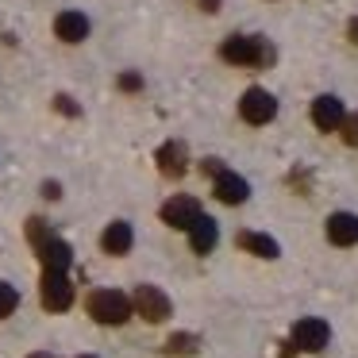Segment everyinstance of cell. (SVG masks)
<instances>
[{
    "mask_svg": "<svg viewBox=\"0 0 358 358\" xmlns=\"http://www.w3.org/2000/svg\"><path fill=\"white\" fill-rule=\"evenodd\" d=\"M220 58L231 62V66H250V70H258V66L273 62V47L266 39H258V35H227V39L220 43Z\"/></svg>",
    "mask_w": 358,
    "mask_h": 358,
    "instance_id": "cell-1",
    "label": "cell"
},
{
    "mask_svg": "<svg viewBox=\"0 0 358 358\" xmlns=\"http://www.w3.org/2000/svg\"><path fill=\"white\" fill-rule=\"evenodd\" d=\"M89 316H93L96 324L120 327L131 316V296L120 293V289H96V293L89 296Z\"/></svg>",
    "mask_w": 358,
    "mask_h": 358,
    "instance_id": "cell-2",
    "label": "cell"
},
{
    "mask_svg": "<svg viewBox=\"0 0 358 358\" xmlns=\"http://www.w3.org/2000/svg\"><path fill=\"white\" fill-rule=\"evenodd\" d=\"M131 308L139 312L147 324H162V320L173 312V304H170V296H166L158 285H139L135 296H131Z\"/></svg>",
    "mask_w": 358,
    "mask_h": 358,
    "instance_id": "cell-3",
    "label": "cell"
},
{
    "mask_svg": "<svg viewBox=\"0 0 358 358\" xmlns=\"http://www.w3.org/2000/svg\"><path fill=\"white\" fill-rule=\"evenodd\" d=\"M73 304V281L66 270H47L43 273V308L66 312Z\"/></svg>",
    "mask_w": 358,
    "mask_h": 358,
    "instance_id": "cell-4",
    "label": "cell"
},
{
    "mask_svg": "<svg viewBox=\"0 0 358 358\" xmlns=\"http://www.w3.org/2000/svg\"><path fill=\"white\" fill-rule=\"evenodd\" d=\"M239 116L247 120L250 127H262V124H270V120L278 116V101H273L266 89H247L243 101H239Z\"/></svg>",
    "mask_w": 358,
    "mask_h": 358,
    "instance_id": "cell-5",
    "label": "cell"
},
{
    "mask_svg": "<svg viewBox=\"0 0 358 358\" xmlns=\"http://www.w3.org/2000/svg\"><path fill=\"white\" fill-rule=\"evenodd\" d=\"M327 343H331V327H327L324 320H316V316L296 320V327H293V347H296V350L320 355V350H324Z\"/></svg>",
    "mask_w": 358,
    "mask_h": 358,
    "instance_id": "cell-6",
    "label": "cell"
},
{
    "mask_svg": "<svg viewBox=\"0 0 358 358\" xmlns=\"http://www.w3.org/2000/svg\"><path fill=\"white\" fill-rule=\"evenodd\" d=\"M196 216H201V201H196V196H170V201L162 204V224L178 227V231H185Z\"/></svg>",
    "mask_w": 358,
    "mask_h": 358,
    "instance_id": "cell-7",
    "label": "cell"
},
{
    "mask_svg": "<svg viewBox=\"0 0 358 358\" xmlns=\"http://www.w3.org/2000/svg\"><path fill=\"white\" fill-rule=\"evenodd\" d=\"M158 170H162V178H185L189 170V147L181 139H170L158 147Z\"/></svg>",
    "mask_w": 358,
    "mask_h": 358,
    "instance_id": "cell-8",
    "label": "cell"
},
{
    "mask_svg": "<svg viewBox=\"0 0 358 358\" xmlns=\"http://www.w3.org/2000/svg\"><path fill=\"white\" fill-rule=\"evenodd\" d=\"M185 231H189V247H193L196 255H212V250H216L220 227H216V220H212V216H204V212H201V216H196Z\"/></svg>",
    "mask_w": 358,
    "mask_h": 358,
    "instance_id": "cell-9",
    "label": "cell"
},
{
    "mask_svg": "<svg viewBox=\"0 0 358 358\" xmlns=\"http://www.w3.org/2000/svg\"><path fill=\"white\" fill-rule=\"evenodd\" d=\"M343 101L339 96H331V93H324V96H316L312 101V124L320 127V131H335V127L343 124Z\"/></svg>",
    "mask_w": 358,
    "mask_h": 358,
    "instance_id": "cell-10",
    "label": "cell"
},
{
    "mask_svg": "<svg viewBox=\"0 0 358 358\" xmlns=\"http://www.w3.org/2000/svg\"><path fill=\"white\" fill-rule=\"evenodd\" d=\"M327 239L335 247H355L358 243V216L355 212H335V216H327Z\"/></svg>",
    "mask_w": 358,
    "mask_h": 358,
    "instance_id": "cell-11",
    "label": "cell"
},
{
    "mask_svg": "<svg viewBox=\"0 0 358 358\" xmlns=\"http://www.w3.org/2000/svg\"><path fill=\"white\" fill-rule=\"evenodd\" d=\"M247 196H250L247 178H239V173H231V170H220V173H216V201H224V204H243Z\"/></svg>",
    "mask_w": 358,
    "mask_h": 358,
    "instance_id": "cell-12",
    "label": "cell"
},
{
    "mask_svg": "<svg viewBox=\"0 0 358 358\" xmlns=\"http://www.w3.org/2000/svg\"><path fill=\"white\" fill-rule=\"evenodd\" d=\"M39 258H43V266L47 270H70V262H73V250H70V243H62L58 235H50L47 243H39Z\"/></svg>",
    "mask_w": 358,
    "mask_h": 358,
    "instance_id": "cell-13",
    "label": "cell"
},
{
    "mask_svg": "<svg viewBox=\"0 0 358 358\" xmlns=\"http://www.w3.org/2000/svg\"><path fill=\"white\" fill-rule=\"evenodd\" d=\"M55 35L62 43H81V39H89V20L81 12H62L55 20Z\"/></svg>",
    "mask_w": 358,
    "mask_h": 358,
    "instance_id": "cell-14",
    "label": "cell"
},
{
    "mask_svg": "<svg viewBox=\"0 0 358 358\" xmlns=\"http://www.w3.org/2000/svg\"><path fill=\"white\" fill-rule=\"evenodd\" d=\"M131 243H135L131 224H124V220L108 224V227H104V235H101V247L108 250V255H127V250H131Z\"/></svg>",
    "mask_w": 358,
    "mask_h": 358,
    "instance_id": "cell-15",
    "label": "cell"
},
{
    "mask_svg": "<svg viewBox=\"0 0 358 358\" xmlns=\"http://www.w3.org/2000/svg\"><path fill=\"white\" fill-rule=\"evenodd\" d=\"M239 243L243 250H247V255H255V258H278L281 255V247H278V239H270V235H258V231H239Z\"/></svg>",
    "mask_w": 358,
    "mask_h": 358,
    "instance_id": "cell-16",
    "label": "cell"
},
{
    "mask_svg": "<svg viewBox=\"0 0 358 358\" xmlns=\"http://www.w3.org/2000/svg\"><path fill=\"white\" fill-rule=\"evenodd\" d=\"M166 355H173V358H193L196 350H201V335H193V331H178V335H170L166 339Z\"/></svg>",
    "mask_w": 358,
    "mask_h": 358,
    "instance_id": "cell-17",
    "label": "cell"
},
{
    "mask_svg": "<svg viewBox=\"0 0 358 358\" xmlns=\"http://www.w3.org/2000/svg\"><path fill=\"white\" fill-rule=\"evenodd\" d=\"M16 304H20L16 285H8V281H0V320H4V316H12V312H16Z\"/></svg>",
    "mask_w": 358,
    "mask_h": 358,
    "instance_id": "cell-18",
    "label": "cell"
},
{
    "mask_svg": "<svg viewBox=\"0 0 358 358\" xmlns=\"http://www.w3.org/2000/svg\"><path fill=\"white\" fill-rule=\"evenodd\" d=\"M27 239H31V247H39V243H47V239H50V227H47V220H39V216H31V220H27Z\"/></svg>",
    "mask_w": 358,
    "mask_h": 358,
    "instance_id": "cell-19",
    "label": "cell"
},
{
    "mask_svg": "<svg viewBox=\"0 0 358 358\" xmlns=\"http://www.w3.org/2000/svg\"><path fill=\"white\" fill-rule=\"evenodd\" d=\"M343 143H347V147H358V112L355 116H343Z\"/></svg>",
    "mask_w": 358,
    "mask_h": 358,
    "instance_id": "cell-20",
    "label": "cell"
},
{
    "mask_svg": "<svg viewBox=\"0 0 358 358\" xmlns=\"http://www.w3.org/2000/svg\"><path fill=\"white\" fill-rule=\"evenodd\" d=\"M55 108L62 112V116H81V108H78V104H73L66 93H58V96H55Z\"/></svg>",
    "mask_w": 358,
    "mask_h": 358,
    "instance_id": "cell-21",
    "label": "cell"
},
{
    "mask_svg": "<svg viewBox=\"0 0 358 358\" xmlns=\"http://www.w3.org/2000/svg\"><path fill=\"white\" fill-rule=\"evenodd\" d=\"M120 89H124V93H135V89H143V78L139 73H124V78H120Z\"/></svg>",
    "mask_w": 358,
    "mask_h": 358,
    "instance_id": "cell-22",
    "label": "cell"
},
{
    "mask_svg": "<svg viewBox=\"0 0 358 358\" xmlns=\"http://www.w3.org/2000/svg\"><path fill=\"white\" fill-rule=\"evenodd\" d=\"M43 196H47V201H58V196H62V185H58V181H47V185H43Z\"/></svg>",
    "mask_w": 358,
    "mask_h": 358,
    "instance_id": "cell-23",
    "label": "cell"
},
{
    "mask_svg": "<svg viewBox=\"0 0 358 358\" xmlns=\"http://www.w3.org/2000/svg\"><path fill=\"white\" fill-rule=\"evenodd\" d=\"M220 170H224V162H220V158H208V162H204V173H212V178H216Z\"/></svg>",
    "mask_w": 358,
    "mask_h": 358,
    "instance_id": "cell-24",
    "label": "cell"
},
{
    "mask_svg": "<svg viewBox=\"0 0 358 358\" xmlns=\"http://www.w3.org/2000/svg\"><path fill=\"white\" fill-rule=\"evenodd\" d=\"M347 35H350V43H355V47H358V16H355V20H350V24H347Z\"/></svg>",
    "mask_w": 358,
    "mask_h": 358,
    "instance_id": "cell-25",
    "label": "cell"
},
{
    "mask_svg": "<svg viewBox=\"0 0 358 358\" xmlns=\"http://www.w3.org/2000/svg\"><path fill=\"white\" fill-rule=\"evenodd\" d=\"M201 4H204V12H216V4H220V0H201Z\"/></svg>",
    "mask_w": 358,
    "mask_h": 358,
    "instance_id": "cell-26",
    "label": "cell"
},
{
    "mask_svg": "<svg viewBox=\"0 0 358 358\" xmlns=\"http://www.w3.org/2000/svg\"><path fill=\"white\" fill-rule=\"evenodd\" d=\"M27 358H55V355H47V350H35V355H27Z\"/></svg>",
    "mask_w": 358,
    "mask_h": 358,
    "instance_id": "cell-27",
    "label": "cell"
},
{
    "mask_svg": "<svg viewBox=\"0 0 358 358\" xmlns=\"http://www.w3.org/2000/svg\"><path fill=\"white\" fill-rule=\"evenodd\" d=\"M81 358H96V355H81Z\"/></svg>",
    "mask_w": 358,
    "mask_h": 358,
    "instance_id": "cell-28",
    "label": "cell"
}]
</instances>
